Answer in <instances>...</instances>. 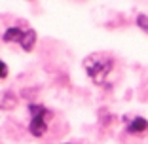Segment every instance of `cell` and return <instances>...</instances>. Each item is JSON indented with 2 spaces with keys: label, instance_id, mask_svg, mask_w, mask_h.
<instances>
[{
  "label": "cell",
  "instance_id": "6da1fadb",
  "mask_svg": "<svg viewBox=\"0 0 148 144\" xmlns=\"http://www.w3.org/2000/svg\"><path fill=\"white\" fill-rule=\"evenodd\" d=\"M84 68H86L87 76L91 78V82H95L97 85H103L114 68V59L108 53H91L86 57Z\"/></svg>",
  "mask_w": 148,
  "mask_h": 144
},
{
  "label": "cell",
  "instance_id": "7a4b0ae2",
  "mask_svg": "<svg viewBox=\"0 0 148 144\" xmlns=\"http://www.w3.org/2000/svg\"><path fill=\"white\" fill-rule=\"evenodd\" d=\"M29 112H31V121H29V131L32 136H44L48 131L49 125V118H51V112H49L46 106L42 104H29Z\"/></svg>",
  "mask_w": 148,
  "mask_h": 144
},
{
  "label": "cell",
  "instance_id": "3957f363",
  "mask_svg": "<svg viewBox=\"0 0 148 144\" xmlns=\"http://www.w3.org/2000/svg\"><path fill=\"white\" fill-rule=\"evenodd\" d=\"M146 129H148V119L140 118V116L133 118L129 123H127V133H131V135H139V133H144Z\"/></svg>",
  "mask_w": 148,
  "mask_h": 144
},
{
  "label": "cell",
  "instance_id": "277c9868",
  "mask_svg": "<svg viewBox=\"0 0 148 144\" xmlns=\"http://www.w3.org/2000/svg\"><path fill=\"white\" fill-rule=\"evenodd\" d=\"M25 32L23 29H19V27H10L8 31L4 32V40L6 42H17V44H21L23 38H25Z\"/></svg>",
  "mask_w": 148,
  "mask_h": 144
},
{
  "label": "cell",
  "instance_id": "5b68a950",
  "mask_svg": "<svg viewBox=\"0 0 148 144\" xmlns=\"http://www.w3.org/2000/svg\"><path fill=\"white\" fill-rule=\"evenodd\" d=\"M137 25H139L144 32H148V13H140L139 17H137Z\"/></svg>",
  "mask_w": 148,
  "mask_h": 144
},
{
  "label": "cell",
  "instance_id": "8992f818",
  "mask_svg": "<svg viewBox=\"0 0 148 144\" xmlns=\"http://www.w3.org/2000/svg\"><path fill=\"white\" fill-rule=\"evenodd\" d=\"M6 76H8V66L0 61V78H6Z\"/></svg>",
  "mask_w": 148,
  "mask_h": 144
}]
</instances>
